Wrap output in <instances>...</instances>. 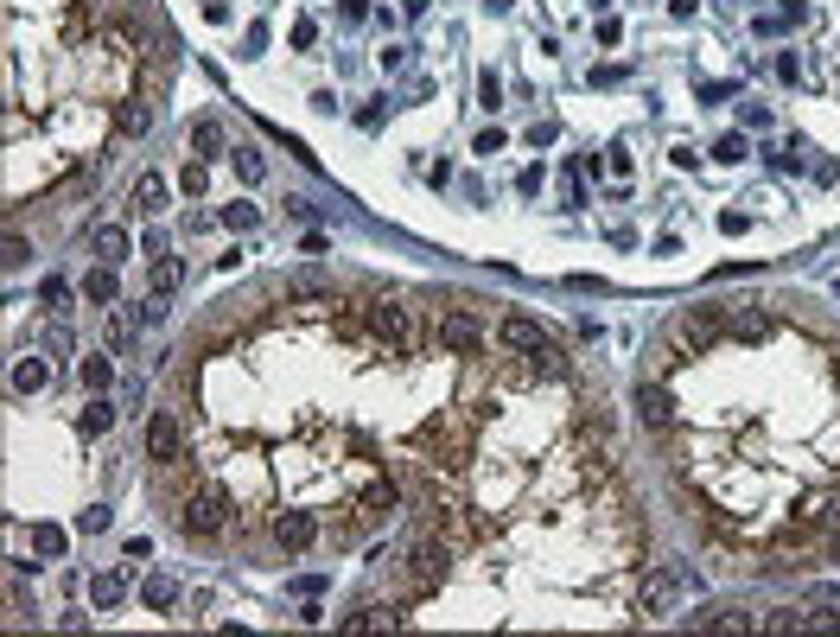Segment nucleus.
Instances as JSON below:
<instances>
[{
  "label": "nucleus",
  "instance_id": "1",
  "mask_svg": "<svg viewBox=\"0 0 840 637\" xmlns=\"http://www.w3.org/2000/svg\"><path fill=\"white\" fill-rule=\"evenodd\" d=\"M363 325L376 332V344H389V357H420V351H427V332H420L414 306L395 300V294H370V306H363Z\"/></svg>",
  "mask_w": 840,
  "mask_h": 637
},
{
  "label": "nucleus",
  "instance_id": "2",
  "mask_svg": "<svg viewBox=\"0 0 840 637\" xmlns=\"http://www.w3.org/2000/svg\"><path fill=\"white\" fill-rule=\"evenodd\" d=\"M230 510H236L230 485H223V478H204V485L191 491V497H179V510H172V523H179L191 542H217L223 529H230Z\"/></svg>",
  "mask_w": 840,
  "mask_h": 637
},
{
  "label": "nucleus",
  "instance_id": "3",
  "mask_svg": "<svg viewBox=\"0 0 840 637\" xmlns=\"http://www.w3.org/2000/svg\"><path fill=\"white\" fill-rule=\"evenodd\" d=\"M726 338V313L720 306H688V313L669 319V338H662V351H669V364H681V357H700L707 344Z\"/></svg>",
  "mask_w": 840,
  "mask_h": 637
},
{
  "label": "nucleus",
  "instance_id": "4",
  "mask_svg": "<svg viewBox=\"0 0 840 637\" xmlns=\"http://www.w3.org/2000/svg\"><path fill=\"white\" fill-rule=\"evenodd\" d=\"M433 344H440L446 357H465V364H478V357L490 351V332L465 313V306H446L440 325H433Z\"/></svg>",
  "mask_w": 840,
  "mask_h": 637
},
{
  "label": "nucleus",
  "instance_id": "5",
  "mask_svg": "<svg viewBox=\"0 0 840 637\" xmlns=\"http://www.w3.org/2000/svg\"><path fill=\"white\" fill-rule=\"evenodd\" d=\"M675 599H681V574L675 567H650V574H637L630 618H662V612H675Z\"/></svg>",
  "mask_w": 840,
  "mask_h": 637
},
{
  "label": "nucleus",
  "instance_id": "6",
  "mask_svg": "<svg viewBox=\"0 0 840 637\" xmlns=\"http://www.w3.org/2000/svg\"><path fill=\"white\" fill-rule=\"evenodd\" d=\"M147 459H153V472H172L185 459V421L172 415V408H153V421H147Z\"/></svg>",
  "mask_w": 840,
  "mask_h": 637
},
{
  "label": "nucleus",
  "instance_id": "7",
  "mask_svg": "<svg viewBox=\"0 0 840 637\" xmlns=\"http://www.w3.org/2000/svg\"><path fill=\"white\" fill-rule=\"evenodd\" d=\"M637 421L650 427V434H669L675 427V389L662 383V376H643L637 383Z\"/></svg>",
  "mask_w": 840,
  "mask_h": 637
},
{
  "label": "nucleus",
  "instance_id": "8",
  "mask_svg": "<svg viewBox=\"0 0 840 637\" xmlns=\"http://www.w3.org/2000/svg\"><path fill=\"white\" fill-rule=\"evenodd\" d=\"M274 542L287 548V555H306L312 542H319V510H274Z\"/></svg>",
  "mask_w": 840,
  "mask_h": 637
},
{
  "label": "nucleus",
  "instance_id": "9",
  "mask_svg": "<svg viewBox=\"0 0 840 637\" xmlns=\"http://www.w3.org/2000/svg\"><path fill=\"white\" fill-rule=\"evenodd\" d=\"M497 344H503V351H516V357H529L535 344H548V332H541L529 313H503L497 319Z\"/></svg>",
  "mask_w": 840,
  "mask_h": 637
},
{
  "label": "nucleus",
  "instance_id": "10",
  "mask_svg": "<svg viewBox=\"0 0 840 637\" xmlns=\"http://www.w3.org/2000/svg\"><path fill=\"white\" fill-rule=\"evenodd\" d=\"M688 625H694V631H758V618L739 612V606H713V612H694Z\"/></svg>",
  "mask_w": 840,
  "mask_h": 637
},
{
  "label": "nucleus",
  "instance_id": "11",
  "mask_svg": "<svg viewBox=\"0 0 840 637\" xmlns=\"http://www.w3.org/2000/svg\"><path fill=\"white\" fill-rule=\"evenodd\" d=\"M758 625L764 631H783V637H790V631H815V606H777L770 618H758Z\"/></svg>",
  "mask_w": 840,
  "mask_h": 637
},
{
  "label": "nucleus",
  "instance_id": "12",
  "mask_svg": "<svg viewBox=\"0 0 840 637\" xmlns=\"http://www.w3.org/2000/svg\"><path fill=\"white\" fill-rule=\"evenodd\" d=\"M90 243H96V255H102L109 268H115V262H128V230H115V223H102Z\"/></svg>",
  "mask_w": 840,
  "mask_h": 637
},
{
  "label": "nucleus",
  "instance_id": "13",
  "mask_svg": "<svg viewBox=\"0 0 840 637\" xmlns=\"http://www.w3.org/2000/svg\"><path fill=\"white\" fill-rule=\"evenodd\" d=\"M134 204H140V211H166V179H160V172H140V179H134Z\"/></svg>",
  "mask_w": 840,
  "mask_h": 637
},
{
  "label": "nucleus",
  "instance_id": "14",
  "mask_svg": "<svg viewBox=\"0 0 840 637\" xmlns=\"http://www.w3.org/2000/svg\"><path fill=\"white\" fill-rule=\"evenodd\" d=\"M191 153L217 160V153H223V128H217V122H191Z\"/></svg>",
  "mask_w": 840,
  "mask_h": 637
},
{
  "label": "nucleus",
  "instance_id": "15",
  "mask_svg": "<svg viewBox=\"0 0 840 637\" xmlns=\"http://www.w3.org/2000/svg\"><path fill=\"white\" fill-rule=\"evenodd\" d=\"M179 281H185V268L179 262H172V255H160V262H153V294H179Z\"/></svg>",
  "mask_w": 840,
  "mask_h": 637
},
{
  "label": "nucleus",
  "instance_id": "16",
  "mask_svg": "<svg viewBox=\"0 0 840 637\" xmlns=\"http://www.w3.org/2000/svg\"><path fill=\"white\" fill-rule=\"evenodd\" d=\"M121 593H128V587H121V574H96V580H90V599H96L102 612L121 606Z\"/></svg>",
  "mask_w": 840,
  "mask_h": 637
},
{
  "label": "nucleus",
  "instance_id": "17",
  "mask_svg": "<svg viewBox=\"0 0 840 637\" xmlns=\"http://www.w3.org/2000/svg\"><path fill=\"white\" fill-rule=\"evenodd\" d=\"M83 300H96V306H109V300H115V274H109V268H96V274H83Z\"/></svg>",
  "mask_w": 840,
  "mask_h": 637
},
{
  "label": "nucleus",
  "instance_id": "18",
  "mask_svg": "<svg viewBox=\"0 0 840 637\" xmlns=\"http://www.w3.org/2000/svg\"><path fill=\"white\" fill-rule=\"evenodd\" d=\"M109 383H115V370L102 364V357H83V389H90V395H102Z\"/></svg>",
  "mask_w": 840,
  "mask_h": 637
},
{
  "label": "nucleus",
  "instance_id": "19",
  "mask_svg": "<svg viewBox=\"0 0 840 637\" xmlns=\"http://www.w3.org/2000/svg\"><path fill=\"white\" fill-rule=\"evenodd\" d=\"M230 160H236V172H242L249 185H261V179H268V166H261V153H255V147H236Z\"/></svg>",
  "mask_w": 840,
  "mask_h": 637
},
{
  "label": "nucleus",
  "instance_id": "20",
  "mask_svg": "<svg viewBox=\"0 0 840 637\" xmlns=\"http://www.w3.org/2000/svg\"><path fill=\"white\" fill-rule=\"evenodd\" d=\"M32 548H39V555H64V529H51V523H32Z\"/></svg>",
  "mask_w": 840,
  "mask_h": 637
},
{
  "label": "nucleus",
  "instance_id": "21",
  "mask_svg": "<svg viewBox=\"0 0 840 637\" xmlns=\"http://www.w3.org/2000/svg\"><path fill=\"white\" fill-rule=\"evenodd\" d=\"M109 421H115L109 402H90V408H83V434H109Z\"/></svg>",
  "mask_w": 840,
  "mask_h": 637
},
{
  "label": "nucleus",
  "instance_id": "22",
  "mask_svg": "<svg viewBox=\"0 0 840 637\" xmlns=\"http://www.w3.org/2000/svg\"><path fill=\"white\" fill-rule=\"evenodd\" d=\"M45 376H51V370L39 364V357H26V364L13 370V383H20V389H45Z\"/></svg>",
  "mask_w": 840,
  "mask_h": 637
},
{
  "label": "nucleus",
  "instance_id": "23",
  "mask_svg": "<svg viewBox=\"0 0 840 637\" xmlns=\"http://www.w3.org/2000/svg\"><path fill=\"white\" fill-rule=\"evenodd\" d=\"M179 185H185V198H204V185H210V172H204V160H191Z\"/></svg>",
  "mask_w": 840,
  "mask_h": 637
},
{
  "label": "nucleus",
  "instance_id": "24",
  "mask_svg": "<svg viewBox=\"0 0 840 637\" xmlns=\"http://www.w3.org/2000/svg\"><path fill=\"white\" fill-rule=\"evenodd\" d=\"M223 223L230 230H255V204H223Z\"/></svg>",
  "mask_w": 840,
  "mask_h": 637
},
{
  "label": "nucleus",
  "instance_id": "25",
  "mask_svg": "<svg viewBox=\"0 0 840 637\" xmlns=\"http://www.w3.org/2000/svg\"><path fill=\"white\" fill-rule=\"evenodd\" d=\"M172 599H179V587H172V580H147V606H172Z\"/></svg>",
  "mask_w": 840,
  "mask_h": 637
},
{
  "label": "nucleus",
  "instance_id": "26",
  "mask_svg": "<svg viewBox=\"0 0 840 637\" xmlns=\"http://www.w3.org/2000/svg\"><path fill=\"white\" fill-rule=\"evenodd\" d=\"M45 306L51 313H70V281H45Z\"/></svg>",
  "mask_w": 840,
  "mask_h": 637
},
{
  "label": "nucleus",
  "instance_id": "27",
  "mask_svg": "<svg viewBox=\"0 0 840 637\" xmlns=\"http://www.w3.org/2000/svg\"><path fill=\"white\" fill-rule=\"evenodd\" d=\"M26 255H32L26 236H7V268H26Z\"/></svg>",
  "mask_w": 840,
  "mask_h": 637
},
{
  "label": "nucleus",
  "instance_id": "28",
  "mask_svg": "<svg viewBox=\"0 0 840 637\" xmlns=\"http://www.w3.org/2000/svg\"><path fill=\"white\" fill-rule=\"evenodd\" d=\"M713 160H745V141H739V134H726V141L713 147Z\"/></svg>",
  "mask_w": 840,
  "mask_h": 637
},
{
  "label": "nucleus",
  "instance_id": "29",
  "mask_svg": "<svg viewBox=\"0 0 840 637\" xmlns=\"http://www.w3.org/2000/svg\"><path fill=\"white\" fill-rule=\"evenodd\" d=\"M516 192H541V166H522L516 172Z\"/></svg>",
  "mask_w": 840,
  "mask_h": 637
},
{
  "label": "nucleus",
  "instance_id": "30",
  "mask_svg": "<svg viewBox=\"0 0 840 637\" xmlns=\"http://www.w3.org/2000/svg\"><path fill=\"white\" fill-rule=\"evenodd\" d=\"M821 561H840V523L828 529V536H821Z\"/></svg>",
  "mask_w": 840,
  "mask_h": 637
}]
</instances>
